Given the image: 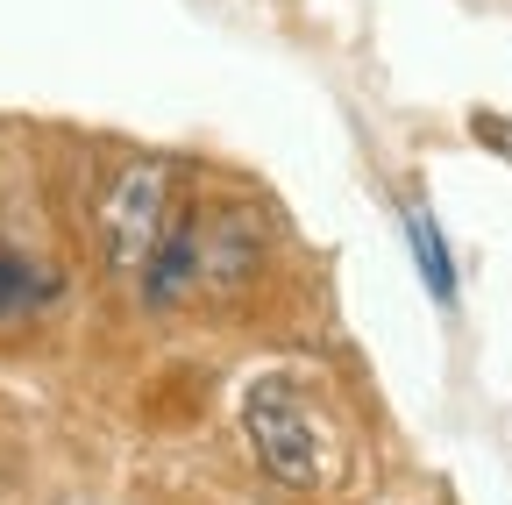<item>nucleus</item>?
Returning <instances> with one entry per match:
<instances>
[{"instance_id": "nucleus-1", "label": "nucleus", "mask_w": 512, "mask_h": 505, "mask_svg": "<svg viewBox=\"0 0 512 505\" xmlns=\"http://www.w3.org/2000/svg\"><path fill=\"white\" fill-rule=\"evenodd\" d=\"M242 441H249L256 470H264L278 491H328L335 470H342L335 420L320 413V399L299 385L292 370L249 377V392H242Z\"/></svg>"}, {"instance_id": "nucleus-2", "label": "nucleus", "mask_w": 512, "mask_h": 505, "mask_svg": "<svg viewBox=\"0 0 512 505\" xmlns=\"http://www.w3.org/2000/svg\"><path fill=\"white\" fill-rule=\"evenodd\" d=\"M178 221V157L143 150V157H121L114 178L100 185L93 200V249H100V271L128 278L150 264V249L164 242V228Z\"/></svg>"}, {"instance_id": "nucleus-3", "label": "nucleus", "mask_w": 512, "mask_h": 505, "mask_svg": "<svg viewBox=\"0 0 512 505\" xmlns=\"http://www.w3.org/2000/svg\"><path fill=\"white\" fill-rule=\"evenodd\" d=\"M185 228H192V299H242L271 264V228L249 200H200L185 207Z\"/></svg>"}, {"instance_id": "nucleus-4", "label": "nucleus", "mask_w": 512, "mask_h": 505, "mask_svg": "<svg viewBox=\"0 0 512 505\" xmlns=\"http://www.w3.org/2000/svg\"><path fill=\"white\" fill-rule=\"evenodd\" d=\"M57 292H64V278H57L50 264H36L29 249H15V242H0V328L36 321Z\"/></svg>"}, {"instance_id": "nucleus-5", "label": "nucleus", "mask_w": 512, "mask_h": 505, "mask_svg": "<svg viewBox=\"0 0 512 505\" xmlns=\"http://www.w3.org/2000/svg\"><path fill=\"white\" fill-rule=\"evenodd\" d=\"M406 235H413V257H420V278L441 306H456V271H448V242L434 235V221L420 207H406Z\"/></svg>"}, {"instance_id": "nucleus-6", "label": "nucleus", "mask_w": 512, "mask_h": 505, "mask_svg": "<svg viewBox=\"0 0 512 505\" xmlns=\"http://www.w3.org/2000/svg\"><path fill=\"white\" fill-rule=\"evenodd\" d=\"M477 136H484V143H505V157H512V121H498V114H477Z\"/></svg>"}]
</instances>
